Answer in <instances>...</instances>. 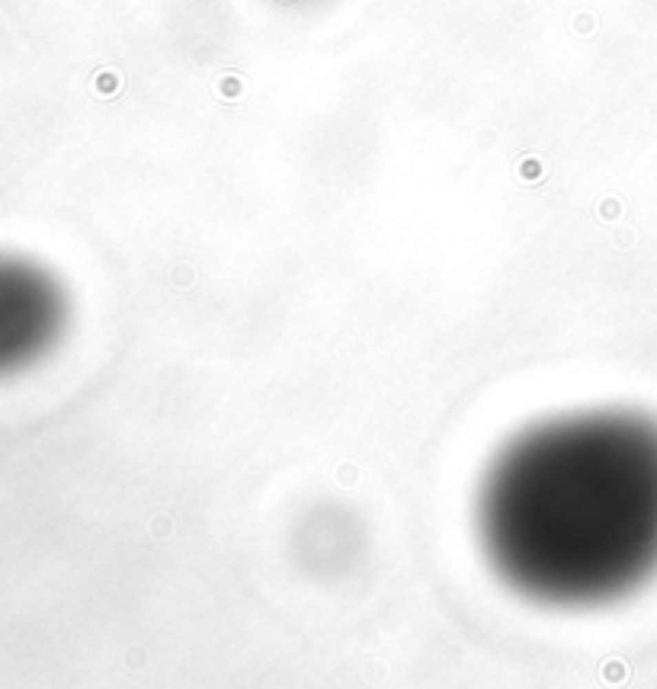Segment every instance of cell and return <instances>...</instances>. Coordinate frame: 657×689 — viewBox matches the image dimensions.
<instances>
[{
	"label": "cell",
	"instance_id": "cell-1",
	"mask_svg": "<svg viewBox=\"0 0 657 689\" xmlns=\"http://www.w3.org/2000/svg\"><path fill=\"white\" fill-rule=\"evenodd\" d=\"M474 536L519 600L590 609L657 577V420L567 410L523 427L484 465Z\"/></svg>",
	"mask_w": 657,
	"mask_h": 689
},
{
	"label": "cell",
	"instance_id": "cell-2",
	"mask_svg": "<svg viewBox=\"0 0 657 689\" xmlns=\"http://www.w3.org/2000/svg\"><path fill=\"white\" fill-rule=\"evenodd\" d=\"M67 327L65 286L36 260L0 253V379L26 372Z\"/></svg>",
	"mask_w": 657,
	"mask_h": 689
}]
</instances>
